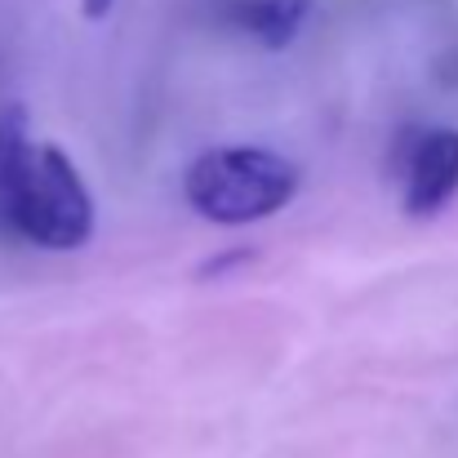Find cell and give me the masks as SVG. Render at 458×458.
<instances>
[{
	"mask_svg": "<svg viewBox=\"0 0 458 458\" xmlns=\"http://www.w3.org/2000/svg\"><path fill=\"white\" fill-rule=\"evenodd\" d=\"M4 232L40 250H81L94 236V200L58 143H31Z\"/></svg>",
	"mask_w": 458,
	"mask_h": 458,
	"instance_id": "7a4b0ae2",
	"label": "cell"
},
{
	"mask_svg": "<svg viewBox=\"0 0 458 458\" xmlns=\"http://www.w3.org/2000/svg\"><path fill=\"white\" fill-rule=\"evenodd\" d=\"M182 191L200 218L241 227L281 214L299 191V169L272 148H209L187 165Z\"/></svg>",
	"mask_w": 458,
	"mask_h": 458,
	"instance_id": "6da1fadb",
	"label": "cell"
},
{
	"mask_svg": "<svg viewBox=\"0 0 458 458\" xmlns=\"http://www.w3.org/2000/svg\"><path fill=\"white\" fill-rule=\"evenodd\" d=\"M307 9L311 0H232L227 18L241 31H250L263 49H285L307 22Z\"/></svg>",
	"mask_w": 458,
	"mask_h": 458,
	"instance_id": "277c9868",
	"label": "cell"
},
{
	"mask_svg": "<svg viewBox=\"0 0 458 458\" xmlns=\"http://www.w3.org/2000/svg\"><path fill=\"white\" fill-rule=\"evenodd\" d=\"M458 196V130H423L401 156L405 218H437Z\"/></svg>",
	"mask_w": 458,
	"mask_h": 458,
	"instance_id": "3957f363",
	"label": "cell"
},
{
	"mask_svg": "<svg viewBox=\"0 0 458 458\" xmlns=\"http://www.w3.org/2000/svg\"><path fill=\"white\" fill-rule=\"evenodd\" d=\"M107 9H112V0H81V13H85L89 22H98V18H107Z\"/></svg>",
	"mask_w": 458,
	"mask_h": 458,
	"instance_id": "8992f818",
	"label": "cell"
},
{
	"mask_svg": "<svg viewBox=\"0 0 458 458\" xmlns=\"http://www.w3.org/2000/svg\"><path fill=\"white\" fill-rule=\"evenodd\" d=\"M27 156H31L27 112H22L18 103H9V107L0 112V232L9 227V209H13V196H18Z\"/></svg>",
	"mask_w": 458,
	"mask_h": 458,
	"instance_id": "5b68a950",
	"label": "cell"
}]
</instances>
